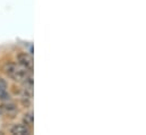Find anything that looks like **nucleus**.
<instances>
[{"instance_id": "f257e3e1", "label": "nucleus", "mask_w": 146, "mask_h": 135, "mask_svg": "<svg viewBox=\"0 0 146 135\" xmlns=\"http://www.w3.org/2000/svg\"><path fill=\"white\" fill-rule=\"evenodd\" d=\"M3 72L6 73V75L8 77H10L14 81L17 82H25V80L32 75V72L23 67L19 64H15V63H8L5 65Z\"/></svg>"}, {"instance_id": "f03ea898", "label": "nucleus", "mask_w": 146, "mask_h": 135, "mask_svg": "<svg viewBox=\"0 0 146 135\" xmlns=\"http://www.w3.org/2000/svg\"><path fill=\"white\" fill-rule=\"evenodd\" d=\"M17 60H18V64L22 65L23 67H25L29 70H33V66H34V61H33V57L32 55L30 53H26V52H22L17 56Z\"/></svg>"}, {"instance_id": "7ed1b4c3", "label": "nucleus", "mask_w": 146, "mask_h": 135, "mask_svg": "<svg viewBox=\"0 0 146 135\" xmlns=\"http://www.w3.org/2000/svg\"><path fill=\"white\" fill-rule=\"evenodd\" d=\"M10 133L15 135H29V134H31V130L27 127V125L18 124V125H14V126L11 127Z\"/></svg>"}, {"instance_id": "20e7f679", "label": "nucleus", "mask_w": 146, "mask_h": 135, "mask_svg": "<svg viewBox=\"0 0 146 135\" xmlns=\"http://www.w3.org/2000/svg\"><path fill=\"white\" fill-rule=\"evenodd\" d=\"M0 100L2 101L9 100V94L7 93V83L2 78H0Z\"/></svg>"}, {"instance_id": "39448f33", "label": "nucleus", "mask_w": 146, "mask_h": 135, "mask_svg": "<svg viewBox=\"0 0 146 135\" xmlns=\"http://www.w3.org/2000/svg\"><path fill=\"white\" fill-rule=\"evenodd\" d=\"M33 122H34L33 112H29V114H26L25 117H24V123H25V125H27V126H32V125H33Z\"/></svg>"}, {"instance_id": "423d86ee", "label": "nucleus", "mask_w": 146, "mask_h": 135, "mask_svg": "<svg viewBox=\"0 0 146 135\" xmlns=\"http://www.w3.org/2000/svg\"><path fill=\"white\" fill-rule=\"evenodd\" d=\"M1 108L5 110V112H8V114H10V112H15V111H16V107H15V104H13V103H6V104H2Z\"/></svg>"}]
</instances>
